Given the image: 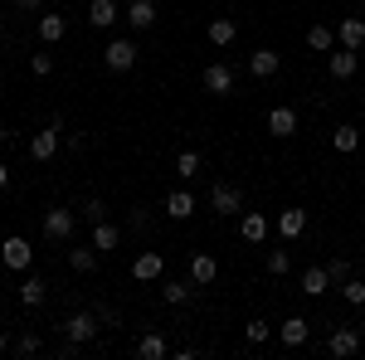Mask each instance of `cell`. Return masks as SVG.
Returning <instances> with one entry per match:
<instances>
[{
  "label": "cell",
  "instance_id": "obj_1",
  "mask_svg": "<svg viewBox=\"0 0 365 360\" xmlns=\"http://www.w3.org/2000/svg\"><path fill=\"white\" fill-rule=\"evenodd\" d=\"M210 210H215L220 220H234V215H244V190H239V185H229V180L210 185Z\"/></svg>",
  "mask_w": 365,
  "mask_h": 360
},
{
  "label": "cell",
  "instance_id": "obj_2",
  "mask_svg": "<svg viewBox=\"0 0 365 360\" xmlns=\"http://www.w3.org/2000/svg\"><path fill=\"white\" fill-rule=\"evenodd\" d=\"M73 229H78V215L73 210H44V239H54V244H68L73 239Z\"/></svg>",
  "mask_w": 365,
  "mask_h": 360
},
{
  "label": "cell",
  "instance_id": "obj_3",
  "mask_svg": "<svg viewBox=\"0 0 365 360\" xmlns=\"http://www.w3.org/2000/svg\"><path fill=\"white\" fill-rule=\"evenodd\" d=\"M137 58H141V49L132 44V39H113V44L103 49V63H108L113 73H132V68H137Z\"/></svg>",
  "mask_w": 365,
  "mask_h": 360
},
{
  "label": "cell",
  "instance_id": "obj_4",
  "mask_svg": "<svg viewBox=\"0 0 365 360\" xmlns=\"http://www.w3.org/2000/svg\"><path fill=\"white\" fill-rule=\"evenodd\" d=\"M0 263H5L10 273H29V263H34V249H29V239H15V234H10V239L0 244Z\"/></svg>",
  "mask_w": 365,
  "mask_h": 360
},
{
  "label": "cell",
  "instance_id": "obj_5",
  "mask_svg": "<svg viewBox=\"0 0 365 360\" xmlns=\"http://www.w3.org/2000/svg\"><path fill=\"white\" fill-rule=\"evenodd\" d=\"M58 132H63V122H58V117L49 122V127H39V132L29 137V156H34V161H49V156L58 151V141H63Z\"/></svg>",
  "mask_w": 365,
  "mask_h": 360
},
{
  "label": "cell",
  "instance_id": "obj_6",
  "mask_svg": "<svg viewBox=\"0 0 365 360\" xmlns=\"http://www.w3.org/2000/svg\"><path fill=\"white\" fill-rule=\"evenodd\" d=\"M356 68H361V49H346V44H341V49H331V54H327V73H331V78H341V83H346Z\"/></svg>",
  "mask_w": 365,
  "mask_h": 360
},
{
  "label": "cell",
  "instance_id": "obj_7",
  "mask_svg": "<svg viewBox=\"0 0 365 360\" xmlns=\"http://www.w3.org/2000/svg\"><path fill=\"white\" fill-rule=\"evenodd\" d=\"M205 93H215V98H229L234 93V68L229 63H205Z\"/></svg>",
  "mask_w": 365,
  "mask_h": 360
},
{
  "label": "cell",
  "instance_id": "obj_8",
  "mask_svg": "<svg viewBox=\"0 0 365 360\" xmlns=\"http://www.w3.org/2000/svg\"><path fill=\"white\" fill-rule=\"evenodd\" d=\"M63 336H68L73 346H88V341L98 336V317H93V312H73V317L63 322Z\"/></svg>",
  "mask_w": 365,
  "mask_h": 360
},
{
  "label": "cell",
  "instance_id": "obj_9",
  "mask_svg": "<svg viewBox=\"0 0 365 360\" xmlns=\"http://www.w3.org/2000/svg\"><path fill=\"white\" fill-rule=\"evenodd\" d=\"M273 229L282 234V244H297L307 234V210H282L278 220H273Z\"/></svg>",
  "mask_w": 365,
  "mask_h": 360
},
{
  "label": "cell",
  "instance_id": "obj_10",
  "mask_svg": "<svg viewBox=\"0 0 365 360\" xmlns=\"http://www.w3.org/2000/svg\"><path fill=\"white\" fill-rule=\"evenodd\" d=\"M161 273H166V258H161L156 249H146V253L132 258V277H137V282H156Z\"/></svg>",
  "mask_w": 365,
  "mask_h": 360
},
{
  "label": "cell",
  "instance_id": "obj_11",
  "mask_svg": "<svg viewBox=\"0 0 365 360\" xmlns=\"http://www.w3.org/2000/svg\"><path fill=\"white\" fill-rule=\"evenodd\" d=\"M356 351H361V331H356V326H336L331 341H327V356L346 360V356H356Z\"/></svg>",
  "mask_w": 365,
  "mask_h": 360
},
{
  "label": "cell",
  "instance_id": "obj_12",
  "mask_svg": "<svg viewBox=\"0 0 365 360\" xmlns=\"http://www.w3.org/2000/svg\"><path fill=\"white\" fill-rule=\"evenodd\" d=\"M215 277H220V258L215 253H190V282L195 287H210Z\"/></svg>",
  "mask_w": 365,
  "mask_h": 360
},
{
  "label": "cell",
  "instance_id": "obj_13",
  "mask_svg": "<svg viewBox=\"0 0 365 360\" xmlns=\"http://www.w3.org/2000/svg\"><path fill=\"white\" fill-rule=\"evenodd\" d=\"M268 229H273V224L263 220L258 210H244V215H239V234H244V244H263V239H268Z\"/></svg>",
  "mask_w": 365,
  "mask_h": 360
},
{
  "label": "cell",
  "instance_id": "obj_14",
  "mask_svg": "<svg viewBox=\"0 0 365 360\" xmlns=\"http://www.w3.org/2000/svg\"><path fill=\"white\" fill-rule=\"evenodd\" d=\"M278 68H282L278 49H253V54H249V73H253V78H273Z\"/></svg>",
  "mask_w": 365,
  "mask_h": 360
},
{
  "label": "cell",
  "instance_id": "obj_15",
  "mask_svg": "<svg viewBox=\"0 0 365 360\" xmlns=\"http://www.w3.org/2000/svg\"><path fill=\"white\" fill-rule=\"evenodd\" d=\"M336 44H346V49H365V20L361 15H346L336 25Z\"/></svg>",
  "mask_w": 365,
  "mask_h": 360
},
{
  "label": "cell",
  "instance_id": "obj_16",
  "mask_svg": "<svg viewBox=\"0 0 365 360\" xmlns=\"http://www.w3.org/2000/svg\"><path fill=\"white\" fill-rule=\"evenodd\" d=\"M307 336H312V322L307 317H287L278 326V341L282 346H307Z\"/></svg>",
  "mask_w": 365,
  "mask_h": 360
},
{
  "label": "cell",
  "instance_id": "obj_17",
  "mask_svg": "<svg viewBox=\"0 0 365 360\" xmlns=\"http://www.w3.org/2000/svg\"><path fill=\"white\" fill-rule=\"evenodd\" d=\"M161 210H166L170 220H190V215H195V195H190V190H170Z\"/></svg>",
  "mask_w": 365,
  "mask_h": 360
},
{
  "label": "cell",
  "instance_id": "obj_18",
  "mask_svg": "<svg viewBox=\"0 0 365 360\" xmlns=\"http://www.w3.org/2000/svg\"><path fill=\"white\" fill-rule=\"evenodd\" d=\"M88 25L93 29H113L117 25V0H93V5H88Z\"/></svg>",
  "mask_w": 365,
  "mask_h": 360
},
{
  "label": "cell",
  "instance_id": "obj_19",
  "mask_svg": "<svg viewBox=\"0 0 365 360\" xmlns=\"http://www.w3.org/2000/svg\"><path fill=\"white\" fill-rule=\"evenodd\" d=\"M268 132H273V137H297V112L292 108H273L268 112Z\"/></svg>",
  "mask_w": 365,
  "mask_h": 360
},
{
  "label": "cell",
  "instance_id": "obj_20",
  "mask_svg": "<svg viewBox=\"0 0 365 360\" xmlns=\"http://www.w3.org/2000/svg\"><path fill=\"white\" fill-rule=\"evenodd\" d=\"M117 244H122V229H117V224H108V220L93 224V249L98 253H113Z\"/></svg>",
  "mask_w": 365,
  "mask_h": 360
},
{
  "label": "cell",
  "instance_id": "obj_21",
  "mask_svg": "<svg viewBox=\"0 0 365 360\" xmlns=\"http://www.w3.org/2000/svg\"><path fill=\"white\" fill-rule=\"evenodd\" d=\"M234 34H239V25H234L229 15H215V20H210V44H215V49H229Z\"/></svg>",
  "mask_w": 365,
  "mask_h": 360
},
{
  "label": "cell",
  "instance_id": "obj_22",
  "mask_svg": "<svg viewBox=\"0 0 365 360\" xmlns=\"http://www.w3.org/2000/svg\"><path fill=\"white\" fill-rule=\"evenodd\" d=\"M307 49L312 54H331V49H336V29L331 25H312L307 29Z\"/></svg>",
  "mask_w": 365,
  "mask_h": 360
},
{
  "label": "cell",
  "instance_id": "obj_23",
  "mask_svg": "<svg viewBox=\"0 0 365 360\" xmlns=\"http://www.w3.org/2000/svg\"><path fill=\"white\" fill-rule=\"evenodd\" d=\"M127 25L132 29H151L156 25V5H151V0H132V5H127Z\"/></svg>",
  "mask_w": 365,
  "mask_h": 360
},
{
  "label": "cell",
  "instance_id": "obj_24",
  "mask_svg": "<svg viewBox=\"0 0 365 360\" xmlns=\"http://www.w3.org/2000/svg\"><path fill=\"white\" fill-rule=\"evenodd\" d=\"M44 297H49V282L29 273L25 282H20V302H25V307H44Z\"/></svg>",
  "mask_w": 365,
  "mask_h": 360
},
{
  "label": "cell",
  "instance_id": "obj_25",
  "mask_svg": "<svg viewBox=\"0 0 365 360\" xmlns=\"http://www.w3.org/2000/svg\"><path fill=\"white\" fill-rule=\"evenodd\" d=\"M327 287H331V273H327L322 263L302 273V292H307V297H327Z\"/></svg>",
  "mask_w": 365,
  "mask_h": 360
},
{
  "label": "cell",
  "instance_id": "obj_26",
  "mask_svg": "<svg viewBox=\"0 0 365 360\" xmlns=\"http://www.w3.org/2000/svg\"><path fill=\"white\" fill-rule=\"evenodd\" d=\"M166 356H170L166 336H156V331H151V336H141V341H137V360H166Z\"/></svg>",
  "mask_w": 365,
  "mask_h": 360
},
{
  "label": "cell",
  "instance_id": "obj_27",
  "mask_svg": "<svg viewBox=\"0 0 365 360\" xmlns=\"http://www.w3.org/2000/svg\"><path fill=\"white\" fill-rule=\"evenodd\" d=\"M190 297H195V282H175V277H170L166 287H161V302L166 307H185Z\"/></svg>",
  "mask_w": 365,
  "mask_h": 360
},
{
  "label": "cell",
  "instance_id": "obj_28",
  "mask_svg": "<svg viewBox=\"0 0 365 360\" xmlns=\"http://www.w3.org/2000/svg\"><path fill=\"white\" fill-rule=\"evenodd\" d=\"M63 34H68V20L63 15H39V39L44 44H58Z\"/></svg>",
  "mask_w": 365,
  "mask_h": 360
},
{
  "label": "cell",
  "instance_id": "obj_29",
  "mask_svg": "<svg viewBox=\"0 0 365 360\" xmlns=\"http://www.w3.org/2000/svg\"><path fill=\"white\" fill-rule=\"evenodd\" d=\"M331 146H336L341 156H351V151L361 146V127H336V132H331Z\"/></svg>",
  "mask_w": 365,
  "mask_h": 360
},
{
  "label": "cell",
  "instance_id": "obj_30",
  "mask_svg": "<svg viewBox=\"0 0 365 360\" xmlns=\"http://www.w3.org/2000/svg\"><path fill=\"white\" fill-rule=\"evenodd\" d=\"M98 258H103V253L93 249V244H88V249H68V263H73V273H93V268H98Z\"/></svg>",
  "mask_w": 365,
  "mask_h": 360
},
{
  "label": "cell",
  "instance_id": "obj_31",
  "mask_svg": "<svg viewBox=\"0 0 365 360\" xmlns=\"http://www.w3.org/2000/svg\"><path fill=\"white\" fill-rule=\"evenodd\" d=\"M200 166H205V161H200V151H180V156H175V175H180V180H195Z\"/></svg>",
  "mask_w": 365,
  "mask_h": 360
},
{
  "label": "cell",
  "instance_id": "obj_32",
  "mask_svg": "<svg viewBox=\"0 0 365 360\" xmlns=\"http://www.w3.org/2000/svg\"><path fill=\"white\" fill-rule=\"evenodd\" d=\"M287 268H292V249H287V244H282V249H268V273L282 277Z\"/></svg>",
  "mask_w": 365,
  "mask_h": 360
},
{
  "label": "cell",
  "instance_id": "obj_33",
  "mask_svg": "<svg viewBox=\"0 0 365 360\" xmlns=\"http://www.w3.org/2000/svg\"><path fill=\"white\" fill-rule=\"evenodd\" d=\"M341 297H346L351 307H365V282L361 277H346V282H341Z\"/></svg>",
  "mask_w": 365,
  "mask_h": 360
},
{
  "label": "cell",
  "instance_id": "obj_34",
  "mask_svg": "<svg viewBox=\"0 0 365 360\" xmlns=\"http://www.w3.org/2000/svg\"><path fill=\"white\" fill-rule=\"evenodd\" d=\"M39 351H44V341H39L34 331H25L20 341H15V356H39Z\"/></svg>",
  "mask_w": 365,
  "mask_h": 360
},
{
  "label": "cell",
  "instance_id": "obj_35",
  "mask_svg": "<svg viewBox=\"0 0 365 360\" xmlns=\"http://www.w3.org/2000/svg\"><path fill=\"white\" fill-rule=\"evenodd\" d=\"M29 68H34V78H49V73H54V54H34Z\"/></svg>",
  "mask_w": 365,
  "mask_h": 360
},
{
  "label": "cell",
  "instance_id": "obj_36",
  "mask_svg": "<svg viewBox=\"0 0 365 360\" xmlns=\"http://www.w3.org/2000/svg\"><path fill=\"white\" fill-rule=\"evenodd\" d=\"M83 220H88V224L108 220V205H103V200H98V195H93V200H88V205H83Z\"/></svg>",
  "mask_w": 365,
  "mask_h": 360
},
{
  "label": "cell",
  "instance_id": "obj_37",
  "mask_svg": "<svg viewBox=\"0 0 365 360\" xmlns=\"http://www.w3.org/2000/svg\"><path fill=\"white\" fill-rule=\"evenodd\" d=\"M327 273H331V282H346V277H351V258H331Z\"/></svg>",
  "mask_w": 365,
  "mask_h": 360
},
{
  "label": "cell",
  "instance_id": "obj_38",
  "mask_svg": "<svg viewBox=\"0 0 365 360\" xmlns=\"http://www.w3.org/2000/svg\"><path fill=\"white\" fill-rule=\"evenodd\" d=\"M268 336H273V326H268V322H249V346H263Z\"/></svg>",
  "mask_w": 365,
  "mask_h": 360
},
{
  "label": "cell",
  "instance_id": "obj_39",
  "mask_svg": "<svg viewBox=\"0 0 365 360\" xmlns=\"http://www.w3.org/2000/svg\"><path fill=\"white\" fill-rule=\"evenodd\" d=\"M44 0H15V10H39Z\"/></svg>",
  "mask_w": 365,
  "mask_h": 360
},
{
  "label": "cell",
  "instance_id": "obj_40",
  "mask_svg": "<svg viewBox=\"0 0 365 360\" xmlns=\"http://www.w3.org/2000/svg\"><path fill=\"white\" fill-rule=\"evenodd\" d=\"M5 185H10V166L0 161V190H5Z\"/></svg>",
  "mask_w": 365,
  "mask_h": 360
},
{
  "label": "cell",
  "instance_id": "obj_41",
  "mask_svg": "<svg viewBox=\"0 0 365 360\" xmlns=\"http://www.w3.org/2000/svg\"><path fill=\"white\" fill-rule=\"evenodd\" d=\"M0 146H10V127L5 122H0Z\"/></svg>",
  "mask_w": 365,
  "mask_h": 360
},
{
  "label": "cell",
  "instance_id": "obj_42",
  "mask_svg": "<svg viewBox=\"0 0 365 360\" xmlns=\"http://www.w3.org/2000/svg\"><path fill=\"white\" fill-rule=\"evenodd\" d=\"M5 346H10V336H5V331H0V351H5Z\"/></svg>",
  "mask_w": 365,
  "mask_h": 360
},
{
  "label": "cell",
  "instance_id": "obj_43",
  "mask_svg": "<svg viewBox=\"0 0 365 360\" xmlns=\"http://www.w3.org/2000/svg\"><path fill=\"white\" fill-rule=\"evenodd\" d=\"M361 10H365V0H361Z\"/></svg>",
  "mask_w": 365,
  "mask_h": 360
},
{
  "label": "cell",
  "instance_id": "obj_44",
  "mask_svg": "<svg viewBox=\"0 0 365 360\" xmlns=\"http://www.w3.org/2000/svg\"><path fill=\"white\" fill-rule=\"evenodd\" d=\"M361 112H365V103H361Z\"/></svg>",
  "mask_w": 365,
  "mask_h": 360
}]
</instances>
